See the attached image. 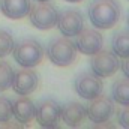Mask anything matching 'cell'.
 I'll return each mask as SVG.
<instances>
[{
    "instance_id": "6da1fadb",
    "label": "cell",
    "mask_w": 129,
    "mask_h": 129,
    "mask_svg": "<svg viewBox=\"0 0 129 129\" xmlns=\"http://www.w3.org/2000/svg\"><path fill=\"white\" fill-rule=\"evenodd\" d=\"M87 15L95 29L108 30L119 23L122 9L116 0H93L87 8Z\"/></svg>"
},
{
    "instance_id": "7a4b0ae2",
    "label": "cell",
    "mask_w": 129,
    "mask_h": 129,
    "mask_svg": "<svg viewBox=\"0 0 129 129\" xmlns=\"http://www.w3.org/2000/svg\"><path fill=\"white\" fill-rule=\"evenodd\" d=\"M11 54L17 64H20L21 68H36L44 60L45 51L41 42L32 38H26L15 42Z\"/></svg>"
},
{
    "instance_id": "3957f363",
    "label": "cell",
    "mask_w": 129,
    "mask_h": 129,
    "mask_svg": "<svg viewBox=\"0 0 129 129\" xmlns=\"http://www.w3.org/2000/svg\"><path fill=\"white\" fill-rule=\"evenodd\" d=\"M77 48L74 45V41L71 38L60 36V38H53L47 47V57L48 60L56 66L66 68L75 63L77 60Z\"/></svg>"
},
{
    "instance_id": "277c9868",
    "label": "cell",
    "mask_w": 129,
    "mask_h": 129,
    "mask_svg": "<svg viewBox=\"0 0 129 129\" xmlns=\"http://www.w3.org/2000/svg\"><path fill=\"white\" fill-rule=\"evenodd\" d=\"M27 17L30 18L32 26L38 30H51L57 24L59 11L50 2H38L35 6L30 8Z\"/></svg>"
},
{
    "instance_id": "5b68a950",
    "label": "cell",
    "mask_w": 129,
    "mask_h": 129,
    "mask_svg": "<svg viewBox=\"0 0 129 129\" xmlns=\"http://www.w3.org/2000/svg\"><path fill=\"white\" fill-rule=\"evenodd\" d=\"M116 113L114 101L108 96L99 95L95 99H90L86 107V119H89L95 125H107Z\"/></svg>"
},
{
    "instance_id": "8992f818",
    "label": "cell",
    "mask_w": 129,
    "mask_h": 129,
    "mask_svg": "<svg viewBox=\"0 0 129 129\" xmlns=\"http://www.w3.org/2000/svg\"><path fill=\"white\" fill-rule=\"evenodd\" d=\"M120 69L119 57L108 50H101L90 57V71L101 77V78H108L113 77L117 71Z\"/></svg>"
},
{
    "instance_id": "52a82bcc",
    "label": "cell",
    "mask_w": 129,
    "mask_h": 129,
    "mask_svg": "<svg viewBox=\"0 0 129 129\" xmlns=\"http://www.w3.org/2000/svg\"><path fill=\"white\" fill-rule=\"evenodd\" d=\"M74 89L80 98L90 101V99H95L99 95H102L104 83L101 77L95 75L92 71L90 72L87 71V72H81L80 75H77L74 81Z\"/></svg>"
},
{
    "instance_id": "ba28073f",
    "label": "cell",
    "mask_w": 129,
    "mask_h": 129,
    "mask_svg": "<svg viewBox=\"0 0 129 129\" xmlns=\"http://www.w3.org/2000/svg\"><path fill=\"white\" fill-rule=\"evenodd\" d=\"M62 105L56 99H44L36 105L35 119L41 128H57L60 125Z\"/></svg>"
},
{
    "instance_id": "9c48e42d",
    "label": "cell",
    "mask_w": 129,
    "mask_h": 129,
    "mask_svg": "<svg viewBox=\"0 0 129 129\" xmlns=\"http://www.w3.org/2000/svg\"><path fill=\"white\" fill-rule=\"evenodd\" d=\"M39 86V77L33 71V68H21L18 71H14L11 87L18 96H29L38 89Z\"/></svg>"
},
{
    "instance_id": "30bf717a",
    "label": "cell",
    "mask_w": 129,
    "mask_h": 129,
    "mask_svg": "<svg viewBox=\"0 0 129 129\" xmlns=\"http://www.w3.org/2000/svg\"><path fill=\"white\" fill-rule=\"evenodd\" d=\"M57 29L66 38H75L84 29V17L78 9H64L59 12Z\"/></svg>"
},
{
    "instance_id": "8fae6325",
    "label": "cell",
    "mask_w": 129,
    "mask_h": 129,
    "mask_svg": "<svg viewBox=\"0 0 129 129\" xmlns=\"http://www.w3.org/2000/svg\"><path fill=\"white\" fill-rule=\"evenodd\" d=\"M74 45L78 53L92 56L104 47V36L98 29H83L81 32L75 36Z\"/></svg>"
},
{
    "instance_id": "7c38bea8",
    "label": "cell",
    "mask_w": 129,
    "mask_h": 129,
    "mask_svg": "<svg viewBox=\"0 0 129 129\" xmlns=\"http://www.w3.org/2000/svg\"><path fill=\"white\" fill-rule=\"evenodd\" d=\"M36 105L27 96H20L12 102V117L20 125H29L35 119Z\"/></svg>"
},
{
    "instance_id": "4fadbf2b",
    "label": "cell",
    "mask_w": 129,
    "mask_h": 129,
    "mask_svg": "<svg viewBox=\"0 0 129 129\" xmlns=\"http://www.w3.org/2000/svg\"><path fill=\"white\" fill-rule=\"evenodd\" d=\"M30 0H0V12L9 20L26 18L30 12Z\"/></svg>"
},
{
    "instance_id": "5bb4252c",
    "label": "cell",
    "mask_w": 129,
    "mask_h": 129,
    "mask_svg": "<svg viewBox=\"0 0 129 129\" xmlns=\"http://www.w3.org/2000/svg\"><path fill=\"white\" fill-rule=\"evenodd\" d=\"M60 120L69 128H77L86 120V107L80 102H68L62 107Z\"/></svg>"
},
{
    "instance_id": "9a60e30c",
    "label": "cell",
    "mask_w": 129,
    "mask_h": 129,
    "mask_svg": "<svg viewBox=\"0 0 129 129\" xmlns=\"http://www.w3.org/2000/svg\"><path fill=\"white\" fill-rule=\"evenodd\" d=\"M111 50L117 57H129V30H119L113 35Z\"/></svg>"
},
{
    "instance_id": "2e32d148",
    "label": "cell",
    "mask_w": 129,
    "mask_h": 129,
    "mask_svg": "<svg viewBox=\"0 0 129 129\" xmlns=\"http://www.w3.org/2000/svg\"><path fill=\"white\" fill-rule=\"evenodd\" d=\"M111 99L119 105H129V78L123 77L111 86Z\"/></svg>"
},
{
    "instance_id": "e0dca14e",
    "label": "cell",
    "mask_w": 129,
    "mask_h": 129,
    "mask_svg": "<svg viewBox=\"0 0 129 129\" xmlns=\"http://www.w3.org/2000/svg\"><path fill=\"white\" fill-rule=\"evenodd\" d=\"M12 77H14L12 66L5 60H0V92H6L11 87Z\"/></svg>"
},
{
    "instance_id": "ac0fdd59",
    "label": "cell",
    "mask_w": 129,
    "mask_h": 129,
    "mask_svg": "<svg viewBox=\"0 0 129 129\" xmlns=\"http://www.w3.org/2000/svg\"><path fill=\"white\" fill-rule=\"evenodd\" d=\"M15 45V39L8 30L0 29V59L9 56L12 53V48Z\"/></svg>"
},
{
    "instance_id": "d6986e66",
    "label": "cell",
    "mask_w": 129,
    "mask_h": 129,
    "mask_svg": "<svg viewBox=\"0 0 129 129\" xmlns=\"http://www.w3.org/2000/svg\"><path fill=\"white\" fill-rule=\"evenodd\" d=\"M12 119V101L0 95V123L6 125Z\"/></svg>"
},
{
    "instance_id": "ffe728a7",
    "label": "cell",
    "mask_w": 129,
    "mask_h": 129,
    "mask_svg": "<svg viewBox=\"0 0 129 129\" xmlns=\"http://www.w3.org/2000/svg\"><path fill=\"white\" fill-rule=\"evenodd\" d=\"M117 123L122 128H129V105H120L117 110Z\"/></svg>"
},
{
    "instance_id": "44dd1931",
    "label": "cell",
    "mask_w": 129,
    "mask_h": 129,
    "mask_svg": "<svg viewBox=\"0 0 129 129\" xmlns=\"http://www.w3.org/2000/svg\"><path fill=\"white\" fill-rule=\"evenodd\" d=\"M120 71L123 72V77L129 78V57L123 59V62L120 63Z\"/></svg>"
},
{
    "instance_id": "7402d4cb",
    "label": "cell",
    "mask_w": 129,
    "mask_h": 129,
    "mask_svg": "<svg viewBox=\"0 0 129 129\" xmlns=\"http://www.w3.org/2000/svg\"><path fill=\"white\" fill-rule=\"evenodd\" d=\"M64 2H68V3H80L83 0H64Z\"/></svg>"
},
{
    "instance_id": "603a6c76",
    "label": "cell",
    "mask_w": 129,
    "mask_h": 129,
    "mask_svg": "<svg viewBox=\"0 0 129 129\" xmlns=\"http://www.w3.org/2000/svg\"><path fill=\"white\" fill-rule=\"evenodd\" d=\"M126 23H128V29H129V12H128V15H126Z\"/></svg>"
},
{
    "instance_id": "cb8c5ba5",
    "label": "cell",
    "mask_w": 129,
    "mask_h": 129,
    "mask_svg": "<svg viewBox=\"0 0 129 129\" xmlns=\"http://www.w3.org/2000/svg\"><path fill=\"white\" fill-rule=\"evenodd\" d=\"M36 2H50V0H36Z\"/></svg>"
}]
</instances>
